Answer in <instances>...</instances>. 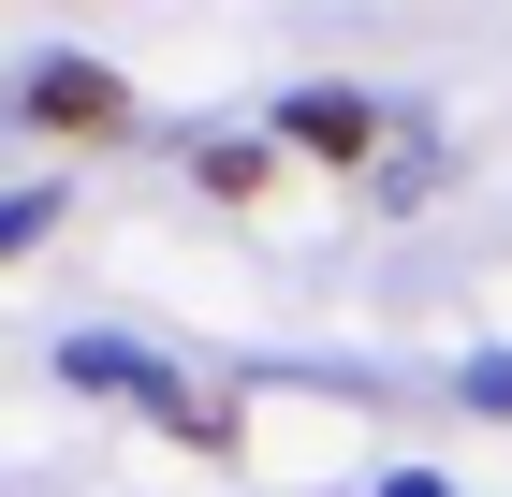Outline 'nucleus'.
<instances>
[{
    "label": "nucleus",
    "instance_id": "f257e3e1",
    "mask_svg": "<svg viewBox=\"0 0 512 497\" xmlns=\"http://www.w3.org/2000/svg\"><path fill=\"white\" fill-rule=\"evenodd\" d=\"M15 103H30V132H59V147H118L132 132V88L103 74V59H30Z\"/></svg>",
    "mask_w": 512,
    "mask_h": 497
},
{
    "label": "nucleus",
    "instance_id": "f03ea898",
    "mask_svg": "<svg viewBox=\"0 0 512 497\" xmlns=\"http://www.w3.org/2000/svg\"><path fill=\"white\" fill-rule=\"evenodd\" d=\"M278 147L293 161H366L381 147V103H366V88H293V103H278Z\"/></svg>",
    "mask_w": 512,
    "mask_h": 497
}]
</instances>
